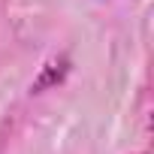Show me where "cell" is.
Listing matches in <instances>:
<instances>
[{"label": "cell", "mask_w": 154, "mask_h": 154, "mask_svg": "<svg viewBox=\"0 0 154 154\" xmlns=\"http://www.w3.org/2000/svg\"><path fill=\"white\" fill-rule=\"evenodd\" d=\"M66 72H69V60L60 54V57H54V60H48V63L42 66V75L30 85V91H33V94H39V91H45V88H51V85L63 82V79H66Z\"/></svg>", "instance_id": "1"}]
</instances>
